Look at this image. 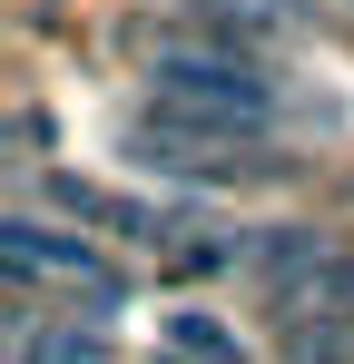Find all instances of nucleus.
<instances>
[{
	"mask_svg": "<svg viewBox=\"0 0 354 364\" xmlns=\"http://www.w3.org/2000/svg\"><path fill=\"white\" fill-rule=\"evenodd\" d=\"M148 109L256 148V138L276 128V89H266L246 60H227V50H158V60H148Z\"/></svg>",
	"mask_w": 354,
	"mask_h": 364,
	"instance_id": "1",
	"label": "nucleus"
},
{
	"mask_svg": "<svg viewBox=\"0 0 354 364\" xmlns=\"http://www.w3.org/2000/svg\"><path fill=\"white\" fill-rule=\"evenodd\" d=\"M217 266H227V246L207 237V246H177V276H217Z\"/></svg>",
	"mask_w": 354,
	"mask_h": 364,
	"instance_id": "9",
	"label": "nucleus"
},
{
	"mask_svg": "<svg viewBox=\"0 0 354 364\" xmlns=\"http://www.w3.org/2000/svg\"><path fill=\"white\" fill-rule=\"evenodd\" d=\"M50 207L79 217V227H99V237H158V217H148L138 197H118V187H99V178H69V168L50 178Z\"/></svg>",
	"mask_w": 354,
	"mask_h": 364,
	"instance_id": "5",
	"label": "nucleus"
},
{
	"mask_svg": "<svg viewBox=\"0 0 354 364\" xmlns=\"http://www.w3.org/2000/svg\"><path fill=\"white\" fill-rule=\"evenodd\" d=\"M20 364H109V345L89 325H50V335H20Z\"/></svg>",
	"mask_w": 354,
	"mask_h": 364,
	"instance_id": "8",
	"label": "nucleus"
},
{
	"mask_svg": "<svg viewBox=\"0 0 354 364\" xmlns=\"http://www.w3.org/2000/svg\"><path fill=\"white\" fill-rule=\"evenodd\" d=\"M295 325H354V256L345 246H335L315 276L276 286V335H295Z\"/></svg>",
	"mask_w": 354,
	"mask_h": 364,
	"instance_id": "4",
	"label": "nucleus"
},
{
	"mask_svg": "<svg viewBox=\"0 0 354 364\" xmlns=\"http://www.w3.org/2000/svg\"><path fill=\"white\" fill-rule=\"evenodd\" d=\"M246 138H217V128H187L168 119V109H138V128H128V158L138 168H168V178H246L256 158H236Z\"/></svg>",
	"mask_w": 354,
	"mask_h": 364,
	"instance_id": "2",
	"label": "nucleus"
},
{
	"mask_svg": "<svg viewBox=\"0 0 354 364\" xmlns=\"http://www.w3.org/2000/svg\"><path fill=\"white\" fill-rule=\"evenodd\" d=\"M40 276H59V286H79L89 305H99V296L118 286V276H109V266H99V256H89L79 237H59V227H40V217H10V286L30 296Z\"/></svg>",
	"mask_w": 354,
	"mask_h": 364,
	"instance_id": "3",
	"label": "nucleus"
},
{
	"mask_svg": "<svg viewBox=\"0 0 354 364\" xmlns=\"http://www.w3.org/2000/svg\"><path fill=\"white\" fill-rule=\"evenodd\" d=\"M158 345H168V364H246V355H236V335L217 325V315H168Z\"/></svg>",
	"mask_w": 354,
	"mask_h": 364,
	"instance_id": "7",
	"label": "nucleus"
},
{
	"mask_svg": "<svg viewBox=\"0 0 354 364\" xmlns=\"http://www.w3.org/2000/svg\"><path fill=\"white\" fill-rule=\"evenodd\" d=\"M325 256H335V237H325V227H276V237L256 246V266H266V286H295V276H315Z\"/></svg>",
	"mask_w": 354,
	"mask_h": 364,
	"instance_id": "6",
	"label": "nucleus"
},
{
	"mask_svg": "<svg viewBox=\"0 0 354 364\" xmlns=\"http://www.w3.org/2000/svg\"><path fill=\"white\" fill-rule=\"evenodd\" d=\"M227 10H256V20H305L315 0H227Z\"/></svg>",
	"mask_w": 354,
	"mask_h": 364,
	"instance_id": "10",
	"label": "nucleus"
}]
</instances>
